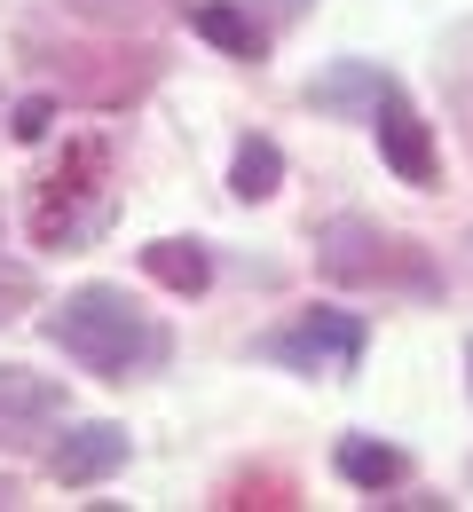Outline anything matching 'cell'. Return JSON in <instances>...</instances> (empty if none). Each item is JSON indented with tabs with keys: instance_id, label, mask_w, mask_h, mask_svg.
<instances>
[{
	"instance_id": "obj_1",
	"label": "cell",
	"mask_w": 473,
	"mask_h": 512,
	"mask_svg": "<svg viewBox=\"0 0 473 512\" xmlns=\"http://www.w3.org/2000/svg\"><path fill=\"white\" fill-rule=\"evenodd\" d=\"M48 339L95 379H135L166 363V331L142 316L119 284H79L64 308H48Z\"/></svg>"
},
{
	"instance_id": "obj_2",
	"label": "cell",
	"mask_w": 473,
	"mask_h": 512,
	"mask_svg": "<svg viewBox=\"0 0 473 512\" xmlns=\"http://www.w3.org/2000/svg\"><path fill=\"white\" fill-rule=\"evenodd\" d=\"M24 64L40 71L64 103H95V111H127L135 95L158 87V48H127V40H95V32H24Z\"/></svg>"
},
{
	"instance_id": "obj_3",
	"label": "cell",
	"mask_w": 473,
	"mask_h": 512,
	"mask_svg": "<svg viewBox=\"0 0 473 512\" xmlns=\"http://www.w3.org/2000/svg\"><path fill=\"white\" fill-rule=\"evenodd\" d=\"M111 205H119V190H111V142L79 134V142H64V158L32 182L24 221H32V237L48 253H87L111 229Z\"/></svg>"
},
{
	"instance_id": "obj_4",
	"label": "cell",
	"mask_w": 473,
	"mask_h": 512,
	"mask_svg": "<svg viewBox=\"0 0 473 512\" xmlns=\"http://www.w3.org/2000/svg\"><path fill=\"white\" fill-rule=\"evenodd\" d=\"M316 276L347 284V292H410V300H442V268L426 260V245H410L395 229L339 213L316 229Z\"/></svg>"
},
{
	"instance_id": "obj_5",
	"label": "cell",
	"mask_w": 473,
	"mask_h": 512,
	"mask_svg": "<svg viewBox=\"0 0 473 512\" xmlns=\"http://www.w3.org/2000/svg\"><path fill=\"white\" fill-rule=\"evenodd\" d=\"M363 316H339V308H316V316H300L292 331H276L269 355L276 363H292V371H332V379H347L355 363H363Z\"/></svg>"
},
{
	"instance_id": "obj_6",
	"label": "cell",
	"mask_w": 473,
	"mask_h": 512,
	"mask_svg": "<svg viewBox=\"0 0 473 512\" xmlns=\"http://www.w3.org/2000/svg\"><path fill=\"white\" fill-rule=\"evenodd\" d=\"M379 150H387V166H395V182L410 190H434V127L418 119V103H410L403 87L387 79V95H379Z\"/></svg>"
},
{
	"instance_id": "obj_7",
	"label": "cell",
	"mask_w": 473,
	"mask_h": 512,
	"mask_svg": "<svg viewBox=\"0 0 473 512\" xmlns=\"http://www.w3.org/2000/svg\"><path fill=\"white\" fill-rule=\"evenodd\" d=\"M56 418H64V386L24 363H0V449H32Z\"/></svg>"
},
{
	"instance_id": "obj_8",
	"label": "cell",
	"mask_w": 473,
	"mask_h": 512,
	"mask_svg": "<svg viewBox=\"0 0 473 512\" xmlns=\"http://www.w3.org/2000/svg\"><path fill=\"white\" fill-rule=\"evenodd\" d=\"M127 465V426H111V418H87V426H71L64 442L48 449V473L64 481V489H95V481H111Z\"/></svg>"
},
{
	"instance_id": "obj_9",
	"label": "cell",
	"mask_w": 473,
	"mask_h": 512,
	"mask_svg": "<svg viewBox=\"0 0 473 512\" xmlns=\"http://www.w3.org/2000/svg\"><path fill=\"white\" fill-rule=\"evenodd\" d=\"M379 95H387V71H379V64H355V56L308 79V111H332V119H371Z\"/></svg>"
},
{
	"instance_id": "obj_10",
	"label": "cell",
	"mask_w": 473,
	"mask_h": 512,
	"mask_svg": "<svg viewBox=\"0 0 473 512\" xmlns=\"http://www.w3.org/2000/svg\"><path fill=\"white\" fill-rule=\"evenodd\" d=\"M190 32L213 40L221 56H245V64H261V56H269V32H261L237 0H198V8H190Z\"/></svg>"
},
{
	"instance_id": "obj_11",
	"label": "cell",
	"mask_w": 473,
	"mask_h": 512,
	"mask_svg": "<svg viewBox=\"0 0 473 512\" xmlns=\"http://www.w3.org/2000/svg\"><path fill=\"white\" fill-rule=\"evenodd\" d=\"M142 276H158L166 292L198 300L205 284H213V260H205V245H182V237H158V245H142Z\"/></svg>"
},
{
	"instance_id": "obj_12",
	"label": "cell",
	"mask_w": 473,
	"mask_h": 512,
	"mask_svg": "<svg viewBox=\"0 0 473 512\" xmlns=\"http://www.w3.org/2000/svg\"><path fill=\"white\" fill-rule=\"evenodd\" d=\"M339 473H347L355 489H371V497H379V489H395V481L410 473V457H403L395 442H371V434H347V442H339Z\"/></svg>"
},
{
	"instance_id": "obj_13",
	"label": "cell",
	"mask_w": 473,
	"mask_h": 512,
	"mask_svg": "<svg viewBox=\"0 0 473 512\" xmlns=\"http://www.w3.org/2000/svg\"><path fill=\"white\" fill-rule=\"evenodd\" d=\"M276 182H284V150H276L269 134H245L237 142V166H229V190L245 197V205H261V197H276Z\"/></svg>"
},
{
	"instance_id": "obj_14",
	"label": "cell",
	"mask_w": 473,
	"mask_h": 512,
	"mask_svg": "<svg viewBox=\"0 0 473 512\" xmlns=\"http://www.w3.org/2000/svg\"><path fill=\"white\" fill-rule=\"evenodd\" d=\"M32 300H40V276H32L24 260H0V323H16Z\"/></svg>"
},
{
	"instance_id": "obj_15",
	"label": "cell",
	"mask_w": 473,
	"mask_h": 512,
	"mask_svg": "<svg viewBox=\"0 0 473 512\" xmlns=\"http://www.w3.org/2000/svg\"><path fill=\"white\" fill-rule=\"evenodd\" d=\"M221 505H292V481L284 473H237Z\"/></svg>"
},
{
	"instance_id": "obj_16",
	"label": "cell",
	"mask_w": 473,
	"mask_h": 512,
	"mask_svg": "<svg viewBox=\"0 0 473 512\" xmlns=\"http://www.w3.org/2000/svg\"><path fill=\"white\" fill-rule=\"evenodd\" d=\"M48 127H56V95H24V103L8 111V134H16V142H40Z\"/></svg>"
},
{
	"instance_id": "obj_17",
	"label": "cell",
	"mask_w": 473,
	"mask_h": 512,
	"mask_svg": "<svg viewBox=\"0 0 473 512\" xmlns=\"http://www.w3.org/2000/svg\"><path fill=\"white\" fill-rule=\"evenodd\" d=\"M269 8H276V16H300V8H308V0H269Z\"/></svg>"
},
{
	"instance_id": "obj_18",
	"label": "cell",
	"mask_w": 473,
	"mask_h": 512,
	"mask_svg": "<svg viewBox=\"0 0 473 512\" xmlns=\"http://www.w3.org/2000/svg\"><path fill=\"white\" fill-rule=\"evenodd\" d=\"M0 505H16V489H8V481H0Z\"/></svg>"
},
{
	"instance_id": "obj_19",
	"label": "cell",
	"mask_w": 473,
	"mask_h": 512,
	"mask_svg": "<svg viewBox=\"0 0 473 512\" xmlns=\"http://www.w3.org/2000/svg\"><path fill=\"white\" fill-rule=\"evenodd\" d=\"M466 363H473V339H466ZM466 386H473V379H466Z\"/></svg>"
}]
</instances>
